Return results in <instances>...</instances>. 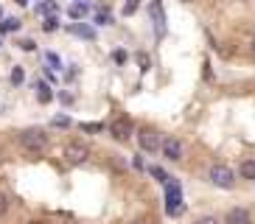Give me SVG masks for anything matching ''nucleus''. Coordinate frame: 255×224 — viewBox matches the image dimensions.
Here are the masks:
<instances>
[{
  "label": "nucleus",
  "mask_w": 255,
  "mask_h": 224,
  "mask_svg": "<svg viewBox=\"0 0 255 224\" xmlns=\"http://www.w3.org/2000/svg\"><path fill=\"white\" fill-rule=\"evenodd\" d=\"M56 25H59V22H56V17H48L42 28H45V31H56Z\"/></svg>",
  "instance_id": "obj_20"
},
{
  "label": "nucleus",
  "mask_w": 255,
  "mask_h": 224,
  "mask_svg": "<svg viewBox=\"0 0 255 224\" xmlns=\"http://www.w3.org/2000/svg\"><path fill=\"white\" fill-rule=\"evenodd\" d=\"M110 132H113V137H118V140H129V137H132V120L115 118L113 126H110Z\"/></svg>",
  "instance_id": "obj_6"
},
{
  "label": "nucleus",
  "mask_w": 255,
  "mask_h": 224,
  "mask_svg": "<svg viewBox=\"0 0 255 224\" xmlns=\"http://www.w3.org/2000/svg\"><path fill=\"white\" fill-rule=\"evenodd\" d=\"M48 62H51L53 67H59V59H56V53H48Z\"/></svg>",
  "instance_id": "obj_28"
},
{
  "label": "nucleus",
  "mask_w": 255,
  "mask_h": 224,
  "mask_svg": "<svg viewBox=\"0 0 255 224\" xmlns=\"http://www.w3.org/2000/svg\"><path fill=\"white\" fill-rule=\"evenodd\" d=\"M113 59H115V62H127V53L118 51V53H113Z\"/></svg>",
  "instance_id": "obj_27"
},
{
  "label": "nucleus",
  "mask_w": 255,
  "mask_h": 224,
  "mask_svg": "<svg viewBox=\"0 0 255 224\" xmlns=\"http://www.w3.org/2000/svg\"><path fill=\"white\" fill-rule=\"evenodd\" d=\"M160 149H163V154L168 157V160H180L182 157V143L177 140V137H163Z\"/></svg>",
  "instance_id": "obj_7"
},
{
  "label": "nucleus",
  "mask_w": 255,
  "mask_h": 224,
  "mask_svg": "<svg viewBox=\"0 0 255 224\" xmlns=\"http://www.w3.org/2000/svg\"><path fill=\"white\" fill-rule=\"evenodd\" d=\"M82 129L84 132H101L104 126H101V123H82Z\"/></svg>",
  "instance_id": "obj_19"
},
{
  "label": "nucleus",
  "mask_w": 255,
  "mask_h": 224,
  "mask_svg": "<svg viewBox=\"0 0 255 224\" xmlns=\"http://www.w3.org/2000/svg\"><path fill=\"white\" fill-rule=\"evenodd\" d=\"M163 185H165V202H168V205H165V210H168L171 216H177V213H180V208H182V191H180V185H177L174 179H165Z\"/></svg>",
  "instance_id": "obj_2"
},
{
  "label": "nucleus",
  "mask_w": 255,
  "mask_h": 224,
  "mask_svg": "<svg viewBox=\"0 0 255 224\" xmlns=\"http://www.w3.org/2000/svg\"><path fill=\"white\" fill-rule=\"evenodd\" d=\"M68 123H70V120L65 118V115H62V118H53V126H68Z\"/></svg>",
  "instance_id": "obj_24"
},
{
  "label": "nucleus",
  "mask_w": 255,
  "mask_h": 224,
  "mask_svg": "<svg viewBox=\"0 0 255 224\" xmlns=\"http://www.w3.org/2000/svg\"><path fill=\"white\" fill-rule=\"evenodd\" d=\"M196 224H219V219H213V216H205V219H199Z\"/></svg>",
  "instance_id": "obj_25"
},
{
  "label": "nucleus",
  "mask_w": 255,
  "mask_h": 224,
  "mask_svg": "<svg viewBox=\"0 0 255 224\" xmlns=\"http://www.w3.org/2000/svg\"><path fill=\"white\" fill-rule=\"evenodd\" d=\"M20 48H23V51H34V48H37V45L31 42V39H23V42H20Z\"/></svg>",
  "instance_id": "obj_23"
},
{
  "label": "nucleus",
  "mask_w": 255,
  "mask_h": 224,
  "mask_svg": "<svg viewBox=\"0 0 255 224\" xmlns=\"http://www.w3.org/2000/svg\"><path fill=\"white\" fill-rule=\"evenodd\" d=\"M65 224H73V222H65Z\"/></svg>",
  "instance_id": "obj_31"
},
{
  "label": "nucleus",
  "mask_w": 255,
  "mask_h": 224,
  "mask_svg": "<svg viewBox=\"0 0 255 224\" xmlns=\"http://www.w3.org/2000/svg\"><path fill=\"white\" fill-rule=\"evenodd\" d=\"M135 8H137V0H127V6H124V14H135Z\"/></svg>",
  "instance_id": "obj_17"
},
{
  "label": "nucleus",
  "mask_w": 255,
  "mask_h": 224,
  "mask_svg": "<svg viewBox=\"0 0 255 224\" xmlns=\"http://www.w3.org/2000/svg\"><path fill=\"white\" fill-rule=\"evenodd\" d=\"M84 14H87V3H73V6H70V17L79 20V17H84Z\"/></svg>",
  "instance_id": "obj_12"
},
{
  "label": "nucleus",
  "mask_w": 255,
  "mask_h": 224,
  "mask_svg": "<svg viewBox=\"0 0 255 224\" xmlns=\"http://www.w3.org/2000/svg\"><path fill=\"white\" fill-rule=\"evenodd\" d=\"M17 28H20V22L17 20H3L0 22V31H17Z\"/></svg>",
  "instance_id": "obj_14"
},
{
  "label": "nucleus",
  "mask_w": 255,
  "mask_h": 224,
  "mask_svg": "<svg viewBox=\"0 0 255 224\" xmlns=\"http://www.w3.org/2000/svg\"><path fill=\"white\" fill-rule=\"evenodd\" d=\"M250 53H253V59H255V37H253V42H250Z\"/></svg>",
  "instance_id": "obj_29"
},
{
  "label": "nucleus",
  "mask_w": 255,
  "mask_h": 224,
  "mask_svg": "<svg viewBox=\"0 0 255 224\" xmlns=\"http://www.w3.org/2000/svg\"><path fill=\"white\" fill-rule=\"evenodd\" d=\"M149 171H151V177L160 179V182H165V179H168V174H165L163 168H157V165H154V168H149Z\"/></svg>",
  "instance_id": "obj_15"
},
{
  "label": "nucleus",
  "mask_w": 255,
  "mask_h": 224,
  "mask_svg": "<svg viewBox=\"0 0 255 224\" xmlns=\"http://www.w3.org/2000/svg\"><path fill=\"white\" fill-rule=\"evenodd\" d=\"M87 157H90V149H87L84 143H68V146H65V160H68L70 165H84Z\"/></svg>",
  "instance_id": "obj_3"
},
{
  "label": "nucleus",
  "mask_w": 255,
  "mask_h": 224,
  "mask_svg": "<svg viewBox=\"0 0 255 224\" xmlns=\"http://www.w3.org/2000/svg\"><path fill=\"white\" fill-rule=\"evenodd\" d=\"M140 224H146V222H140Z\"/></svg>",
  "instance_id": "obj_33"
},
{
  "label": "nucleus",
  "mask_w": 255,
  "mask_h": 224,
  "mask_svg": "<svg viewBox=\"0 0 255 224\" xmlns=\"http://www.w3.org/2000/svg\"><path fill=\"white\" fill-rule=\"evenodd\" d=\"M79 3H87V0H79Z\"/></svg>",
  "instance_id": "obj_30"
},
{
  "label": "nucleus",
  "mask_w": 255,
  "mask_h": 224,
  "mask_svg": "<svg viewBox=\"0 0 255 224\" xmlns=\"http://www.w3.org/2000/svg\"><path fill=\"white\" fill-rule=\"evenodd\" d=\"M37 98L39 101H42V104H45V101H51V87H45V84H37Z\"/></svg>",
  "instance_id": "obj_13"
},
{
  "label": "nucleus",
  "mask_w": 255,
  "mask_h": 224,
  "mask_svg": "<svg viewBox=\"0 0 255 224\" xmlns=\"http://www.w3.org/2000/svg\"><path fill=\"white\" fill-rule=\"evenodd\" d=\"M241 3H247V0H241Z\"/></svg>",
  "instance_id": "obj_32"
},
{
  "label": "nucleus",
  "mask_w": 255,
  "mask_h": 224,
  "mask_svg": "<svg viewBox=\"0 0 255 224\" xmlns=\"http://www.w3.org/2000/svg\"><path fill=\"white\" fill-rule=\"evenodd\" d=\"M98 22H101V25H107V22H110V14H107V11H98Z\"/></svg>",
  "instance_id": "obj_26"
},
{
  "label": "nucleus",
  "mask_w": 255,
  "mask_h": 224,
  "mask_svg": "<svg viewBox=\"0 0 255 224\" xmlns=\"http://www.w3.org/2000/svg\"><path fill=\"white\" fill-rule=\"evenodd\" d=\"M137 62H140L143 70H149V56H146V53H137Z\"/></svg>",
  "instance_id": "obj_22"
},
{
  "label": "nucleus",
  "mask_w": 255,
  "mask_h": 224,
  "mask_svg": "<svg viewBox=\"0 0 255 224\" xmlns=\"http://www.w3.org/2000/svg\"><path fill=\"white\" fill-rule=\"evenodd\" d=\"M137 143H140L143 151H160V143H163V137H160L154 129H143V132L137 134Z\"/></svg>",
  "instance_id": "obj_5"
},
{
  "label": "nucleus",
  "mask_w": 255,
  "mask_h": 224,
  "mask_svg": "<svg viewBox=\"0 0 255 224\" xmlns=\"http://www.w3.org/2000/svg\"><path fill=\"white\" fill-rule=\"evenodd\" d=\"M239 174H241V179H255V160H244Z\"/></svg>",
  "instance_id": "obj_11"
},
{
  "label": "nucleus",
  "mask_w": 255,
  "mask_h": 224,
  "mask_svg": "<svg viewBox=\"0 0 255 224\" xmlns=\"http://www.w3.org/2000/svg\"><path fill=\"white\" fill-rule=\"evenodd\" d=\"M56 11V3H42L39 6V14H53Z\"/></svg>",
  "instance_id": "obj_16"
},
{
  "label": "nucleus",
  "mask_w": 255,
  "mask_h": 224,
  "mask_svg": "<svg viewBox=\"0 0 255 224\" xmlns=\"http://www.w3.org/2000/svg\"><path fill=\"white\" fill-rule=\"evenodd\" d=\"M225 224H250V210H244V208H233L230 213H227Z\"/></svg>",
  "instance_id": "obj_8"
},
{
  "label": "nucleus",
  "mask_w": 255,
  "mask_h": 224,
  "mask_svg": "<svg viewBox=\"0 0 255 224\" xmlns=\"http://www.w3.org/2000/svg\"><path fill=\"white\" fill-rule=\"evenodd\" d=\"M70 31H73L76 37H84V39H93V37H96L90 25H82V22H73V25H70Z\"/></svg>",
  "instance_id": "obj_10"
},
{
  "label": "nucleus",
  "mask_w": 255,
  "mask_h": 224,
  "mask_svg": "<svg viewBox=\"0 0 255 224\" xmlns=\"http://www.w3.org/2000/svg\"><path fill=\"white\" fill-rule=\"evenodd\" d=\"M151 20H154V31H157V37H163V34H165V14H163V8H160V3L151 6Z\"/></svg>",
  "instance_id": "obj_9"
},
{
  "label": "nucleus",
  "mask_w": 255,
  "mask_h": 224,
  "mask_svg": "<svg viewBox=\"0 0 255 224\" xmlns=\"http://www.w3.org/2000/svg\"><path fill=\"white\" fill-rule=\"evenodd\" d=\"M20 143H23V149L31 151V154H39V151L48 149V134L42 129H25L20 134Z\"/></svg>",
  "instance_id": "obj_1"
},
{
  "label": "nucleus",
  "mask_w": 255,
  "mask_h": 224,
  "mask_svg": "<svg viewBox=\"0 0 255 224\" xmlns=\"http://www.w3.org/2000/svg\"><path fill=\"white\" fill-rule=\"evenodd\" d=\"M208 177L216 188H233V182H236V177H233V171L227 168V165H213Z\"/></svg>",
  "instance_id": "obj_4"
},
{
  "label": "nucleus",
  "mask_w": 255,
  "mask_h": 224,
  "mask_svg": "<svg viewBox=\"0 0 255 224\" xmlns=\"http://www.w3.org/2000/svg\"><path fill=\"white\" fill-rule=\"evenodd\" d=\"M11 82H14V84L23 82V70H20V67H14V70H11Z\"/></svg>",
  "instance_id": "obj_21"
},
{
  "label": "nucleus",
  "mask_w": 255,
  "mask_h": 224,
  "mask_svg": "<svg viewBox=\"0 0 255 224\" xmlns=\"http://www.w3.org/2000/svg\"><path fill=\"white\" fill-rule=\"evenodd\" d=\"M6 210H8V196L0 194V216H6Z\"/></svg>",
  "instance_id": "obj_18"
}]
</instances>
